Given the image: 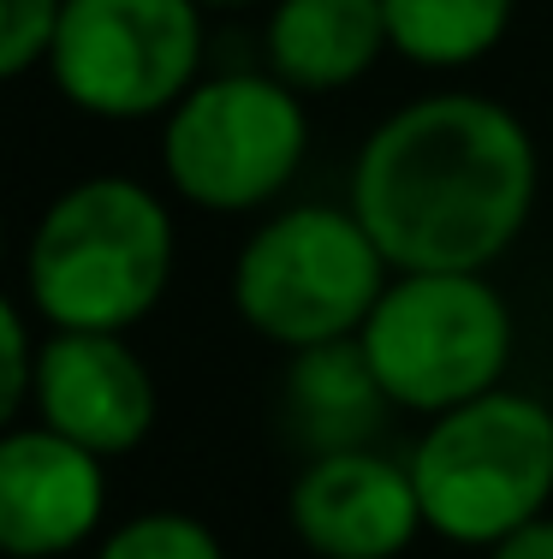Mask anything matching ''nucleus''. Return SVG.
Instances as JSON below:
<instances>
[{
    "label": "nucleus",
    "mask_w": 553,
    "mask_h": 559,
    "mask_svg": "<svg viewBox=\"0 0 553 559\" xmlns=\"http://www.w3.org/2000/svg\"><path fill=\"white\" fill-rule=\"evenodd\" d=\"M542 162L489 96H423L387 114L351 167V215L393 274H482L530 226Z\"/></svg>",
    "instance_id": "obj_1"
},
{
    "label": "nucleus",
    "mask_w": 553,
    "mask_h": 559,
    "mask_svg": "<svg viewBox=\"0 0 553 559\" xmlns=\"http://www.w3.org/2000/svg\"><path fill=\"white\" fill-rule=\"evenodd\" d=\"M173 280V215L125 173L77 179L43 209L24 286L55 334H125Z\"/></svg>",
    "instance_id": "obj_2"
},
{
    "label": "nucleus",
    "mask_w": 553,
    "mask_h": 559,
    "mask_svg": "<svg viewBox=\"0 0 553 559\" xmlns=\"http://www.w3.org/2000/svg\"><path fill=\"white\" fill-rule=\"evenodd\" d=\"M393 286L369 226L334 203H298L262 221L232 257V310L256 340L286 352L358 340Z\"/></svg>",
    "instance_id": "obj_3"
},
{
    "label": "nucleus",
    "mask_w": 553,
    "mask_h": 559,
    "mask_svg": "<svg viewBox=\"0 0 553 559\" xmlns=\"http://www.w3.org/2000/svg\"><path fill=\"white\" fill-rule=\"evenodd\" d=\"M423 524L458 548H500L553 500V411L530 393L494 388L429 417L411 447Z\"/></svg>",
    "instance_id": "obj_4"
},
{
    "label": "nucleus",
    "mask_w": 553,
    "mask_h": 559,
    "mask_svg": "<svg viewBox=\"0 0 553 559\" xmlns=\"http://www.w3.org/2000/svg\"><path fill=\"white\" fill-rule=\"evenodd\" d=\"M358 345L393 411L441 417L500 388L512 310L482 274H393Z\"/></svg>",
    "instance_id": "obj_5"
},
{
    "label": "nucleus",
    "mask_w": 553,
    "mask_h": 559,
    "mask_svg": "<svg viewBox=\"0 0 553 559\" xmlns=\"http://www.w3.org/2000/svg\"><path fill=\"white\" fill-rule=\"evenodd\" d=\"M310 150L304 96L274 72L203 78L161 126V173L208 215H250L298 179Z\"/></svg>",
    "instance_id": "obj_6"
},
{
    "label": "nucleus",
    "mask_w": 553,
    "mask_h": 559,
    "mask_svg": "<svg viewBox=\"0 0 553 559\" xmlns=\"http://www.w3.org/2000/svg\"><path fill=\"white\" fill-rule=\"evenodd\" d=\"M48 78L89 119H167L203 84L196 0H65Z\"/></svg>",
    "instance_id": "obj_7"
},
{
    "label": "nucleus",
    "mask_w": 553,
    "mask_h": 559,
    "mask_svg": "<svg viewBox=\"0 0 553 559\" xmlns=\"http://www.w3.org/2000/svg\"><path fill=\"white\" fill-rule=\"evenodd\" d=\"M286 518L315 559H399L429 530L411 464L369 447L310 459L286 495Z\"/></svg>",
    "instance_id": "obj_8"
},
{
    "label": "nucleus",
    "mask_w": 553,
    "mask_h": 559,
    "mask_svg": "<svg viewBox=\"0 0 553 559\" xmlns=\"http://www.w3.org/2000/svg\"><path fill=\"white\" fill-rule=\"evenodd\" d=\"M43 429L96 452L101 464L125 459L155 429V376L125 334H48L36 345V393Z\"/></svg>",
    "instance_id": "obj_9"
},
{
    "label": "nucleus",
    "mask_w": 553,
    "mask_h": 559,
    "mask_svg": "<svg viewBox=\"0 0 553 559\" xmlns=\"http://www.w3.org/2000/svg\"><path fill=\"white\" fill-rule=\"evenodd\" d=\"M108 512V471L55 429L0 435V559H60Z\"/></svg>",
    "instance_id": "obj_10"
},
{
    "label": "nucleus",
    "mask_w": 553,
    "mask_h": 559,
    "mask_svg": "<svg viewBox=\"0 0 553 559\" xmlns=\"http://www.w3.org/2000/svg\"><path fill=\"white\" fill-rule=\"evenodd\" d=\"M268 72L298 96H334L387 55L381 0H274L268 7Z\"/></svg>",
    "instance_id": "obj_11"
},
{
    "label": "nucleus",
    "mask_w": 553,
    "mask_h": 559,
    "mask_svg": "<svg viewBox=\"0 0 553 559\" xmlns=\"http://www.w3.org/2000/svg\"><path fill=\"white\" fill-rule=\"evenodd\" d=\"M286 423L310 441V452H346L369 447L381 411H393V399L381 393L375 369H369L358 340L315 345V352H292V376H286Z\"/></svg>",
    "instance_id": "obj_12"
},
{
    "label": "nucleus",
    "mask_w": 553,
    "mask_h": 559,
    "mask_svg": "<svg viewBox=\"0 0 553 559\" xmlns=\"http://www.w3.org/2000/svg\"><path fill=\"white\" fill-rule=\"evenodd\" d=\"M518 0H381L393 55L429 72H458L500 48Z\"/></svg>",
    "instance_id": "obj_13"
},
{
    "label": "nucleus",
    "mask_w": 553,
    "mask_h": 559,
    "mask_svg": "<svg viewBox=\"0 0 553 559\" xmlns=\"http://www.w3.org/2000/svg\"><path fill=\"white\" fill-rule=\"evenodd\" d=\"M96 559H227V548L191 512H137L101 536Z\"/></svg>",
    "instance_id": "obj_14"
},
{
    "label": "nucleus",
    "mask_w": 553,
    "mask_h": 559,
    "mask_svg": "<svg viewBox=\"0 0 553 559\" xmlns=\"http://www.w3.org/2000/svg\"><path fill=\"white\" fill-rule=\"evenodd\" d=\"M65 0H0V84L48 66Z\"/></svg>",
    "instance_id": "obj_15"
},
{
    "label": "nucleus",
    "mask_w": 553,
    "mask_h": 559,
    "mask_svg": "<svg viewBox=\"0 0 553 559\" xmlns=\"http://www.w3.org/2000/svg\"><path fill=\"white\" fill-rule=\"evenodd\" d=\"M31 393H36V345L19 304L0 292V435L19 429V411L31 405Z\"/></svg>",
    "instance_id": "obj_16"
},
{
    "label": "nucleus",
    "mask_w": 553,
    "mask_h": 559,
    "mask_svg": "<svg viewBox=\"0 0 553 559\" xmlns=\"http://www.w3.org/2000/svg\"><path fill=\"white\" fill-rule=\"evenodd\" d=\"M489 559H553V518H536L518 536H506L500 548H489Z\"/></svg>",
    "instance_id": "obj_17"
},
{
    "label": "nucleus",
    "mask_w": 553,
    "mask_h": 559,
    "mask_svg": "<svg viewBox=\"0 0 553 559\" xmlns=\"http://www.w3.org/2000/svg\"><path fill=\"white\" fill-rule=\"evenodd\" d=\"M203 12H232V7H274V0H196Z\"/></svg>",
    "instance_id": "obj_18"
},
{
    "label": "nucleus",
    "mask_w": 553,
    "mask_h": 559,
    "mask_svg": "<svg viewBox=\"0 0 553 559\" xmlns=\"http://www.w3.org/2000/svg\"><path fill=\"white\" fill-rule=\"evenodd\" d=\"M0 257H7V221H0Z\"/></svg>",
    "instance_id": "obj_19"
}]
</instances>
